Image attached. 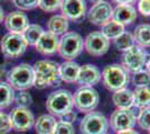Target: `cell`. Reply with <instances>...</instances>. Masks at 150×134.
<instances>
[{"mask_svg":"<svg viewBox=\"0 0 150 134\" xmlns=\"http://www.w3.org/2000/svg\"><path fill=\"white\" fill-rule=\"evenodd\" d=\"M113 44L115 46V48L120 51H125L129 48H131L132 46H134V38L133 35L129 32H125L123 34H121L118 38H115L113 40Z\"/></svg>","mask_w":150,"mask_h":134,"instance_id":"obj_28","label":"cell"},{"mask_svg":"<svg viewBox=\"0 0 150 134\" xmlns=\"http://www.w3.org/2000/svg\"><path fill=\"white\" fill-rule=\"evenodd\" d=\"M59 9L66 19L77 21L86 15V1L85 0H62Z\"/></svg>","mask_w":150,"mask_h":134,"instance_id":"obj_14","label":"cell"},{"mask_svg":"<svg viewBox=\"0 0 150 134\" xmlns=\"http://www.w3.org/2000/svg\"><path fill=\"white\" fill-rule=\"evenodd\" d=\"M15 6L20 10H30L38 7L39 0H13Z\"/></svg>","mask_w":150,"mask_h":134,"instance_id":"obj_34","label":"cell"},{"mask_svg":"<svg viewBox=\"0 0 150 134\" xmlns=\"http://www.w3.org/2000/svg\"><path fill=\"white\" fill-rule=\"evenodd\" d=\"M83 49L84 40L81 35L75 32H67L59 38L57 53L65 60H73L81 55Z\"/></svg>","mask_w":150,"mask_h":134,"instance_id":"obj_4","label":"cell"},{"mask_svg":"<svg viewBox=\"0 0 150 134\" xmlns=\"http://www.w3.org/2000/svg\"><path fill=\"white\" fill-rule=\"evenodd\" d=\"M112 19L125 27L137 19V10L131 5H117L113 8Z\"/></svg>","mask_w":150,"mask_h":134,"instance_id":"obj_18","label":"cell"},{"mask_svg":"<svg viewBox=\"0 0 150 134\" xmlns=\"http://www.w3.org/2000/svg\"><path fill=\"white\" fill-rule=\"evenodd\" d=\"M62 0H39L38 7L46 13H55L61 8Z\"/></svg>","mask_w":150,"mask_h":134,"instance_id":"obj_32","label":"cell"},{"mask_svg":"<svg viewBox=\"0 0 150 134\" xmlns=\"http://www.w3.org/2000/svg\"><path fill=\"white\" fill-rule=\"evenodd\" d=\"M13 102L16 103L17 106L19 107H28L33 103V97L26 91H19V93L15 94Z\"/></svg>","mask_w":150,"mask_h":134,"instance_id":"obj_31","label":"cell"},{"mask_svg":"<svg viewBox=\"0 0 150 134\" xmlns=\"http://www.w3.org/2000/svg\"><path fill=\"white\" fill-rule=\"evenodd\" d=\"M101 78L103 81L104 86L112 92L125 88L130 82L129 73L123 68L122 65L119 64L105 66L101 73Z\"/></svg>","mask_w":150,"mask_h":134,"instance_id":"obj_2","label":"cell"},{"mask_svg":"<svg viewBox=\"0 0 150 134\" xmlns=\"http://www.w3.org/2000/svg\"><path fill=\"white\" fill-rule=\"evenodd\" d=\"M9 119L11 122V126L17 132H26L34 126L35 117L30 109L27 107H15L11 109Z\"/></svg>","mask_w":150,"mask_h":134,"instance_id":"obj_11","label":"cell"},{"mask_svg":"<svg viewBox=\"0 0 150 134\" xmlns=\"http://www.w3.org/2000/svg\"><path fill=\"white\" fill-rule=\"evenodd\" d=\"M29 25L28 17L20 10H16L10 13L5 18V26L9 32L23 34Z\"/></svg>","mask_w":150,"mask_h":134,"instance_id":"obj_16","label":"cell"},{"mask_svg":"<svg viewBox=\"0 0 150 134\" xmlns=\"http://www.w3.org/2000/svg\"><path fill=\"white\" fill-rule=\"evenodd\" d=\"M8 84L17 91H26L34 86V70L33 66L23 63L17 65L8 73Z\"/></svg>","mask_w":150,"mask_h":134,"instance_id":"obj_5","label":"cell"},{"mask_svg":"<svg viewBox=\"0 0 150 134\" xmlns=\"http://www.w3.org/2000/svg\"><path fill=\"white\" fill-rule=\"evenodd\" d=\"M133 93V106L142 109L150 106V87H136Z\"/></svg>","mask_w":150,"mask_h":134,"instance_id":"obj_25","label":"cell"},{"mask_svg":"<svg viewBox=\"0 0 150 134\" xmlns=\"http://www.w3.org/2000/svg\"><path fill=\"white\" fill-rule=\"evenodd\" d=\"M112 101L117 109H130L133 107V93L127 87L115 91L112 95Z\"/></svg>","mask_w":150,"mask_h":134,"instance_id":"obj_20","label":"cell"},{"mask_svg":"<svg viewBox=\"0 0 150 134\" xmlns=\"http://www.w3.org/2000/svg\"><path fill=\"white\" fill-rule=\"evenodd\" d=\"M138 11L144 17L150 16V0H138Z\"/></svg>","mask_w":150,"mask_h":134,"instance_id":"obj_36","label":"cell"},{"mask_svg":"<svg viewBox=\"0 0 150 134\" xmlns=\"http://www.w3.org/2000/svg\"><path fill=\"white\" fill-rule=\"evenodd\" d=\"M69 27V19H66L63 15H54L47 21V32L56 36H63L65 32H67Z\"/></svg>","mask_w":150,"mask_h":134,"instance_id":"obj_21","label":"cell"},{"mask_svg":"<svg viewBox=\"0 0 150 134\" xmlns=\"http://www.w3.org/2000/svg\"><path fill=\"white\" fill-rule=\"evenodd\" d=\"M15 98L13 88L7 83L0 81V109L8 107Z\"/></svg>","mask_w":150,"mask_h":134,"instance_id":"obj_26","label":"cell"},{"mask_svg":"<svg viewBox=\"0 0 150 134\" xmlns=\"http://www.w3.org/2000/svg\"><path fill=\"white\" fill-rule=\"evenodd\" d=\"M56 119L50 114H43L35 120L34 126L37 134H53V131L56 126Z\"/></svg>","mask_w":150,"mask_h":134,"instance_id":"obj_22","label":"cell"},{"mask_svg":"<svg viewBox=\"0 0 150 134\" xmlns=\"http://www.w3.org/2000/svg\"><path fill=\"white\" fill-rule=\"evenodd\" d=\"M150 57L149 53L139 47L138 45L132 46L128 51L122 54V66L128 73H136L144 69L147 64V60Z\"/></svg>","mask_w":150,"mask_h":134,"instance_id":"obj_6","label":"cell"},{"mask_svg":"<svg viewBox=\"0 0 150 134\" xmlns=\"http://www.w3.org/2000/svg\"><path fill=\"white\" fill-rule=\"evenodd\" d=\"M59 38L58 36L50 32H44L37 44L35 45L36 51L43 55H53L58 51Z\"/></svg>","mask_w":150,"mask_h":134,"instance_id":"obj_17","label":"cell"},{"mask_svg":"<svg viewBox=\"0 0 150 134\" xmlns=\"http://www.w3.org/2000/svg\"><path fill=\"white\" fill-rule=\"evenodd\" d=\"M109 128V120L100 112L86 113L80 123L82 134H105Z\"/></svg>","mask_w":150,"mask_h":134,"instance_id":"obj_8","label":"cell"},{"mask_svg":"<svg viewBox=\"0 0 150 134\" xmlns=\"http://www.w3.org/2000/svg\"><path fill=\"white\" fill-rule=\"evenodd\" d=\"M117 134H139L137 131H134V130H128V131H125V132H120V133H117Z\"/></svg>","mask_w":150,"mask_h":134,"instance_id":"obj_39","label":"cell"},{"mask_svg":"<svg viewBox=\"0 0 150 134\" xmlns=\"http://www.w3.org/2000/svg\"><path fill=\"white\" fill-rule=\"evenodd\" d=\"M77 119V115L75 112L71 111V112H67L66 114L59 116V121L61 122H65V123H69V124H73Z\"/></svg>","mask_w":150,"mask_h":134,"instance_id":"obj_37","label":"cell"},{"mask_svg":"<svg viewBox=\"0 0 150 134\" xmlns=\"http://www.w3.org/2000/svg\"><path fill=\"white\" fill-rule=\"evenodd\" d=\"M53 134H75L74 126L73 124L58 121L53 131Z\"/></svg>","mask_w":150,"mask_h":134,"instance_id":"obj_33","label":"cell"},{"mask_svg":"<svg viewBox=\"0 0 150 134\" xmlns=\"http://www.w3.org/2000/svg\"><path fill=\"white\" fill-rule=\"evenodd\" d=\"M45 30L43 29V27L40 25H36V24H31L28 25V27L25 29V32H23V36L26 39L27 44L35 46L37 44V41L39 40L40 36L43 35V32Z\"/></svg>","mask_w":150,"mask_h":134,"instance_id":"obj_27","label":"cell"},{"mask_svg":"<svg viewBox=\"0 0 150 134\" xmlns=\"http://www.w3.org/2000/svg\"><path fill=\"white\" fill-rule=\"evenodd\" d=\"M137 123L139 128L142 130H150V106L140 109L137 115Z\"/></svg>","mask_w":150,"mask_h":134,"instance_id":"obj_30","label":"cell"},{"mask_svg":"<svg viewBox=\"0 0 150 134\" xmlns=\"http://www.w3.org/2000/svg\"><path fill=\"white\" fill-rule=\"evenodd\" d=\"M0 46L4 55H6L7 57L16 58L21 56L25 53L28 44L24 38L23 34L8 32L2 37Z\"/></svg>","mask_w":150,"mask_h":134,"instance_id":"obj_9","label":"cell"},{"mask_svg":"<svg viewBox=\"0 0 150 134\" xmlns=\"http://www.w3.org/2000/svg\"><path fill=\"white\" fill-rule=\"evenodd\" d=\"M86 15L91 24L95 26H103L112 19L113 7L110 2L104 0L98 4H93Z\"/></svg>","mask_w":150,"mask_h":134,"instance_id":"obj_13","label":"cell"},{"mask_svg":"<svg viewBox=\"0 0 150 134\" xmlns=\"http://www.w3.org/2000/svg\"><path fill=\"white\" fill-rule=\"evenodd\" d=\"M73 94L66 89H58L50 93L46 101V109L53 116H62L73 111Z\"/></svg>","mask_w":150,"mask_h":134,"instance_id":"obj_3","label":"cell"},{"mask_svg":"<svg viewBox=\"0 0 150 134\" xmlns=\"http://www.w3.org/2000/svg\"><path fill=\"white\" fill-rule=\"evenodd\" d=\"M11 122L9 119V115L2 114L1 119H0V134H7L11 131Z\"/></svg>","mask_w":150,"mask_h":134,"instance_id":"obj_35","label":"cell"},{"mask_svg":"<svg viewBox=\"0 0 150 134\" xmlns=\"http://www.w3.org/2000/svg\"><path fill=\"white\" fill-rule=\"evenodd\" d=\"M74 106L83 113H90L96 109L100 102V95L93 87L81 86L73 94Z\"/></svg>","mask_w":150,"mask_h":134,"instance_id":"obj_7","label":"cell"},{"mask_svg":"<svg viewBox=\"0 0 150 134\" xmlns=\"http://www.w3.org/2000/svg\"><path fill=\"white\" fill-rule=\"evenodd\" d=\"M4 19H5V13H4V9L0 7V24L4 21Z\"/></svg>","mask_w":150,"mask_h":134,"instance_id":"obj_40","label":"cell"},{"mask_svg":"<svg viewBox=\"0 0 150 134\" xmlns=\"http://www.w3.org/2000/svg\"><path fill=\"white\" fill-rule=\"evenodd\" d=\"M131 82L136 87H147L150 85V74L146 69H141L133 73Z\"/></svg>","mask_w":150,"mask_h":134,"instance_id":"obj_29","label":"cell"},{"mask_svg":"<svg viewBox=\"0 0 150 134\" xmlns=\"http://www.w3.org/2000/svg\"><path fill=\"white\" fill-rule=\"evenodd\" d=\"M59 64L54 60H38L33 65L34 70V86L37 88H45L48 86H55L61 82L59 73H58Z\"/></svg>","mask_w":150,"mask_h":134,"instance_id":"obj_1","label":"cell"},{"mask_svg":"<svg viewBox=\"0 0 150 134\" xmlns=\"http://www.w3.org/2000/svg\"><path fill=\"white\" fill-rule=\"evenodd\" d=\"M125 32V26L119 24V22H117L115 20L113 19L108 21L103 26H101V34L105 38L109 39V40H114V39L118 38L120 35L123 34Z\"/></svg>","mask_w":150,"mask_h":134,"instance_id":"obj_24","label":"cell"},{"mask_svg":"<svg viewBox=\"0 0 150 134\" xmlns=\"http://www.w3.org/2000/svg\"><path fill=\"white\" fill-rule=\"evenodd\" d=\"M110 48V40L105 38L101 32H92L84 39V49L91 56H102Z\"/></svg>","mask_w":150,"mask_h":134,"instance_id":"obj_12","label":"cell"},{"mask_svg":"<svg viewBox=\"0 0 150 134\" xmlns=\"http://www.w3.org/2000/svg\"><path fill=\"white\" fill-rule=\"evenodd\" d=\"M117 5H133L134 2H137V0H113Z\"/></svg>","mask_w":150,"mask_h":134,"instance_id":"obj_38","label":"cell"},{"mask_svg":"<svg viewBox=\"0 0 150 134\" xmlns=\"http://www.w3.org/2000/svg\"><path fill=\"white\" fill-rule=\"evenodd\" d=\"M134 43L141 48L150 47V25L149 24H141L134 28L133 32Z\"/></svg>","mask_w":150,"mask_h":134,"instance_id":"obj_23","label":"cell"},{"mask_svg":"<svg viewBox=\"0 0 150 134\" xmlns=\"http://www.w3.org/2000/svg\"><path fill=\"white\" fill-rule=\"evenodd\" d=\"M2 114H4V113H2V112H0V119H1V116H2Z\"/></svg>","mask_w":150,"mask_h":134,"instance_id":"obj_43","label":"cell"},{"mask_svg":"<svg viewBox=\"0 0 150 134\" xmlns=\"http://www.w3.org/2000/svg\"><path fill=\"white\" fill-rule=\"evenodd\" d=\"M146 70L150 74V57L148 58V60H147V64H146Z\"/></svg>","mask_w":150,"mask_h":134,"instance_id":"obj_41","label":"cell"},{"mask_svg":"<svg viewBox=\"0 0 150 134\" xmlns=\"http://www.w3.org/2000/svg\"><path fill=\"white\" fill-rule=\"evenodd\" d=\"M101 81L100 69L92 64H85L80 66L79 76L76 79V83L84 87H93L94 85L99 84Z\"/></svg>","mask_w":150,"mask_h":134,"instance_id":"obj_15","label":"cell"},{"mask_svg":"<svg viewBox=\"0 0 150 134\" xmlns=\"http://www.w3.org/2000/svg\"><path fill=\"white\" fill-rule=\"evenodd\" d=\"M105 134H108V133H105Z\"/></svg>","mask_w":150,"mask_h":134,"instance_id":"obj_45","label":"cell"},{"mask_svg":"<svg viewBox=\"0 0 150 134\" xmlns=\"http://www.w3.org/2000/svg\"><path fill=\"white\" fill-rule=\"evenodd\" d=\"M136 124H137V115L132 111V109H117L112 113L109 121V125L117 133L125 132L128 130H133Z\"/></svg>","mask_w":150,"mask_h":134,"instance_id":"obj_10","label":"cell"},{"mask_svg":"<svg viewBox=\"0 0 150 134\" xmlns=\"http://www.w3.org/2000/svg\"><path fill=\"white\" fill-rule=\"evenodd\" d=\"M149 134H150V130H149Z\"/></svg>","mask_w":150,"mask_h":134,"instance_id":"obj_44","label":"cell"},{"mask_svg":"<svg viewBox=\"0 0 150 134\" xmlns=\"http://www.w3.org/2000/svg\"><path fill=\"white\" fill-rule=\"evenodd\" d=\"M80 72V65L74 60H65L59 64L58 73L61 81L65 83H76V79Z\"/></svg>","mask_w":150,"mask_h":134,"instance_id":"obj_19","label":"cell"},{"mask_svg":"<svg viewBox=\"0 0 150 134\" xmlns=\"http://www.w3.org/2000/svg\"><path fill=\"white\" fill-rule=\"evenodd\" d=\"M91 2H93V4H98V2H101V1H104V0H90Z\"/></svg>","mask_w":150,"mask_h":134,"instance_id":"obj_42","label":"cell"}]
</instances>
